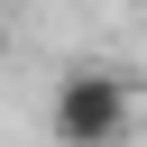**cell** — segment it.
<instances>
[{
	"label": "cell",
	"instance_id": "1",
	"mask_svg": "<svg viewBox=\"0 0 147 147\" xmlns=\"http://www.w3.org/2000/svg\"><path fill=\"white\" fill-rule=\"evenodd\" d=\"M55 147H119L129 138V74L119 64H83L55 83Z\"/></svg>",
	"mask_w": 147,
	"mask_h": 147
}]
</instances>
